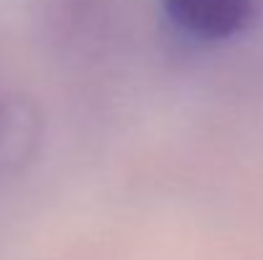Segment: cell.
Listing matches in <instances>:
<instances>
[{"label":"cell","instance_id":"2","mask_svg":"<svg viewBox=\"0 0 263 260\" xmlns=\"http://www.w3.org/2000/svg\"><path fill=\"white\" fill-rule=\"evenodd\" d=\"M44 138V117L33 99L0 94V171L26 166Z\"/></svg>","mask_w":263,"mask_h":260},{"label":"cell","instance_id":"1","mask_svg":"<svg viewBox=\"0 0 263 260\" xmlns=\"http://www.w3.org/2000/svg\"><path fill=\"white\" fill-rule=\"evenodd\" d=\"M176 28L197 41H228L256 18V0H164Z\"/></svg>","mask_w":263,"mask_h":260}]
</instances>
